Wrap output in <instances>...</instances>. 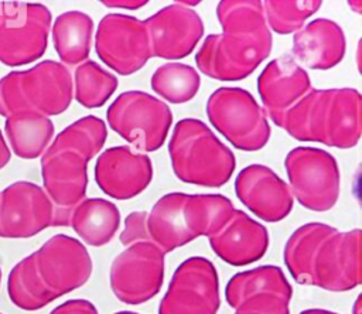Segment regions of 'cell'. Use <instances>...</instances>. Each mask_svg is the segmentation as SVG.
<instances>
[{
    "instance_id": "277c9868",
    "label": "cell",
    "mask_w": 362,
    "mask_h": 314,
    "mask_svg": "<svg viewBox=\"0 0 362 314\" xmlns=\"http://www.w3.org/2000/svg\"><path fill=\"white\" fill-rule=\"evenodd\" d=\"M106 137V123L88 115L59 132L42 153V188L57 209V226H69L72 208L85 199L88 163L102 150Z\"/></svg>"
},
{
    "instance_id": "e575fe53",
    "label": "cell",
    "mask_w": 362,
    "mask_h": 314,
    "mask_svg": "<svg viewBox=\"0 0 362 314\" xmlns=\"http://www.w3.org/2000/svg\"><path fill=\"white\" fill-rule=\"evenodd\" d=\"M298 314H339V313H335V311H331V310H325V308H307V310H303Z\"/></svg>"
},
{
    "instance_id": "d4e9b609",
    "label": "cell",
    "mask_w": 362,
    "mask_h": 314,
    "mask_svg": "<svg viewBox=\"0 0 362 314\" xmlns=\"http://www.w3.org/2000/svg\"><path fill=\"white\" fill-rule=\"evenodd\" d=\"M51 34L62 65H79L90 52L93 20L83 11L69 10L55 18Z\"/></svg>"
},
{
    "instance_id": "836d02e7",
    "label": "cell",
    "mask_w": 362,
    "mask_h": 314,
    "mask_svg": "<svg viewBox=\"0 0 362 314\" xmlns=\"http://www.w3.org/2000/svg\"><path fill=\"white\" fill-rule=\"evenodd\" d=\"M105 6L109 7H119V8H130V10H136L140 8L141 6L147 4V1H102Z\"/></svg>"
},
{
    "instance_id": "f546056e",
    "label": "cell",
    "mask_w": 362,
    "mask_h": 314,
    "mask_svg": "<svg viewBox=\"0 0 362 314\" xmlns=\"http://www.w3.org/2000/svg\"><path fill=\"white\" fill-rule=\"evenodd\" d=\"M266 24L277 34L297 33L314 13H317L322 1L307 0V1H279L266 0L262 1Z\"/></svg>"
},
{
    "instance_id": "9a60e30c",
    "label": "cell",
    "mask_w": 362,
    "mask_h": 314,
    "mask_svg": "<svg viewBox=\"0 0 362 314\" xmlns=\"http://www.w3.org/2000/svg\"><path fill=\"white\" fill-rule=\"evenodd\" d=\"M31 255L42 283L55 300L82 287L93 270L85 245L64 233L51 236Z\"/></svg>"
},
{
    "instance_id": "7a4b0ae2",
    "label": "cell",
    "mask_w": 362,
    "mask_h": 314,
    "mask_svg": "<svg viewBox=\"0 0 362 314\" xmlns=\"http://www.w3.org/2000/svg\"><path fill=\"white\" fill-rule=\"evenodd\" d=\"M221 34H209L195 54L198 69L216 81H240L270 55L273 37L259 0H223L216 6Z\"/></svg>"
},
{
    "instance_id": "30bf717a",
    "label": "cell",
    "mask_w": 362,
    "mask_h": 314,
    "mask_svg": "<svg viewBox=\"0 0 362 314\" xmlns=\"http://www.w3.org/2000/svg\"><path fill=\"white\" fill-rule=\"evenodd\" d=\"M51 20L45 4L0 1V62L21 66L40 59L48 45Z\"/></svg>"
},
{
    "instance_id": "9c48e42d",
    "label": "cell",
    "mask_w": 362,
    "mask_h": 314,
    "mask_svg": "<svg viewBox=\"0 0 362 314\" xmlns=\"http://www.w3.org/2000/svg\"><path fill=\"white\" fill-rule=\"evenodd\" d=\"M106 120L113 132L136 150H158L170 132L173 112L165 102L143 91L122 92L107 107Z\"/></svg>"
},
{
    "instance_id": "4fadbf2b",
    "label": "cell",
    "mask_w": 362,
    "mask_h": 314,
    "mask_svg": "<svg viewBox=\"0 0 362 314\" xmlns=\"http://www.w3.org/2000/svg\"><path fill=\"white\" fill-rule=\"evenodd\" d=\"M95 50L106 66L123 76L137 72L153 58L146 23L120 13H109L99 21Z\"/></svg>"
},
{
    "instance_id": "52a82bcc",
    "label": "cell",
    "mask_w": 362,
    "mask_h": 314,
    "mask_svg": "<svg viewBox=\"0 0 362 314\" xmlns=\"http://www.w3.org/2000/svg\"><path fill=\"white\" fill-rule=\"evenodd\" d=\"M74 98L72 76L65 65L45 59L0 79V116L37 112L47 117L64 113Z\"/></svg>"
},
{
    "instance_id": "484cf974",
    "label": "cell",
    "mask_w": 362,
    "mask_h": 314,
    "mask_svg": "<svg viewBox=\"0 0 362 314\" xmlns=\"http://www.w3.org/2000/svg\"><path fill=\"white\" fill-rule=\"evenodd\" d=\"M262 291H274L293 297V287L286 274L279 266L273 264H264L233 274L225 287V297L226 303L235 308L243 298Z\"/></svg>"
},
{
    "instance_id": "d6986e66",
    "label": "cell",
    "mask_w": 362,
    "mask_h": 314,
    "mask_svg": "<svg viewBox=\"0 0 362 314\" xmlns=\"http://www.w3.org/2000/svg\"><path fill=\"white\" fill-rule=\"evenodd\" d=\"M235 192L253 215L270 223L288 216L294 204L288 185L264 164L242 168L235 180Z\"/></svg>"
},
{
    "instance_id": "f1b7e54d",
    "label": "cell",
    "mask_w": 362,
    "mask_h": 314,
    "mask_svg": "<svg viewBox=\"0 0 362 314\" xmlns=\"http://www.w3.org/2000/svg\"><path fill=\"white\" fill-rule=\"evenodd\" d=\"M74 98L88 109L103 106L117 89V76L103 69L95 61L79 64L74 74Z\"/></svg>"
},
{
    "instance_id": "3957f363",
    "label": "cell",
    "mask_w": 362,
    "mask_h": 314,
    "mask_svg": "<svg viewBox=\"0 0 362 314\" xmlns=\"http://www.w3.org/2000/svg\"><path fill=\"white\" fill-rule=\"evenodd\" d=\"M361 239L359 228L342 232L322 222H308L287 239L284 264L298 284L349 291L362 281Z\"/></svg>"
},
{
    "instance_id": "1f68e13d",
    "label": "cell",
    "mask_w": 362,
    "mask_h": 314,
    "mask_svg": "<svg viewBox=\"0 0 362 314\" xmlns=\"http://www.w3.org/2000/svg\"><path fill=\"white\" fill-rule=\"evenodd\" d=\"M49 314H99L95 304L85 298L66 300L57 306Z\"/></svg>"
},
{
    "instance_id": "7402d4cb",
    "label": "cell",
    "mask_w": 362,
    "mask_h": 314,
    "mask_svg": "<svg viewBox=\"0 0 362 314\" xmlns=\"http://www.w3.org/2000/svg\"><path fill=\"white\" fill-rule=\"evenodd\" d=\"M346 40L342 27L329 18H315L293 35V58L310 69L337 66L345 55Z\"/></svg>"
},
{
    "instance_id": "2e32d148",
    "label": "cell",
    "mask_w": 362,
    "mask_h": 314,
    "mask_svg": "<svg viewBox=\"0 0 362 314\" xmlns=\"http://www.w3.org/2000/svg\"><path fill=\"white\" fill-rule=\"evenodd\" d=\"M57 226V209L35 182L16 181L0 192V238L25 239Z\"/></svg>"
},
{
    "instance_id": "8d00e7d4",
    "label": "cell",
    "mask_w": 362,
    "mask_h": 314,
    "mask_svg": "<svg viewBox=\"0 0 362 314\" xmlns=\"http://www.w3.org/2000/svg\"><path fill=\"white\" fill-rule=\"evenodd\" d=\"M113 314H139V313H134V311H117V313H113Z\"/></svg>"
},
{
    "instance_id": "ffe728a7",
    "label": "cell",
    "mask_w": 362,
    "mask_h": 314,
    "mask_svg": "<svg viewBox=\"0 0 362 314\" xmlns=\"http://www.w3.org/2000/svg\"><path fill=\"white\" fill-rule=\"evenodd\" d=\"M214 253L230 266H247L260 260L269 248L264 225L235 209L223 228L208 238Z\"/></svg>"
},
{
    "instance_id": "ba28073f",
    "label": "cell",
    "mask_w": 362,
    "mask_h": 314,
    "mask_svg": "<svg viewBox=\"0 0 362 314\" xmlns=\"http://www.w3.org/2000/svg\"><path fill=\"white\" fill-rule=\"evenodd\" d=\"M211 124L238 150L257 151L270 139L264 109L250 92L238 86H221L206 100Z\"/></svg>"
},
{
    "instance_id": "4dcf8cb0",
    "label": "cell",
    "mask_w": 362,
    "mask_h": 314,
    "mask_svg": "<svg viewBox=\"0 0 362 314\" xmlns=\"http://www.w3.org/2000/svg\"><path fill=\"white\" fill-rule=\"evenodd\" d=\"M291 296L262 291L252 294L236 304L235 314H290Z\"/></svg>"
},
{
    "instance_id": "44dd1931",
    "label": "cell",
    "mask_w": 362,
    "mask_h": 314,
    "mask_svg": "<svg viewBox=\"0 0 362 314\" xmlns=\"http://www.w3.org/2000/svg\"><path fill=\"white\" fill-rule=\"evenodd\" d=\"M311 89L307 71L291 57L280 55L272 59L257 78V91L270 119L288 110Z\"/></svg>"
},
{
    "instance_id": "e0dca14e",
    "label": "cell",
    "mask_w": 362,
    "mask_h": 314,
    "mask_svg": "<svg viewBox=\"0 0 362 314\" xmlns=\"http://www.w3.org/2000/svg\"><path fill=\"white\" fill-rule=\"evenodd\" d=\"M151 55L164 59L188 57L204 35V23L199 14L187 7V3L168 4L144 20Z\"/></svg>"
},
{
    "instance_id": "8992f818",
    "label": "cell",
    "mask_w": 362,
    "mask_h": 314,
    "mask_svg": "<svg viewBox=\"0 0 362 314\" xmlns=\"http://www.w3.org/2000/svg\"><path fill=\"white\" fill-rule=\"evenodd\" d=\"M175 177L187 184L219 188L232 177L236 158L215 133L199 119L177 122L168 143Z\"/></svg>"
},
{
    "instance_id": "603a6c76",
    "label": "cell",
    "mask_w": 362,
    "mask_h": 314,
    "mask_svg": "<svg viewBox=\"0 0 362 314\" xmlns=\"http://www.w3.org/2000/svg\"><path fill=\"white\" fill-rule=\"evenodd\" d=\"M69 226L89 246L109 243L120 226L117 207L103 198H85L69 214Z\"/></svg>"
},
{
    "instance_id": "7c38bea8",
    "label": "cell",
    "mask_w": 362,
    "mask_h": 314,
    "mask_svg": "<svg viewBox=\"0 0 362 314\" xmlns=\"http://www.w3.org/2000/svg\"><path fill=\"white\" fill-rule=\"evenodd\" d=\"M165 253L150 242H134L112 262L109 283L116 298L137 306L151 300L164 281Z\"/></svg>"
},
{
    "instance_id": "83f0119b",
    "label": "cell",
    "mask_w": 362,
    "mask_h": 314,
    "mask_svg": "<svg viewBox=\"0 0 362 314\" xmlns=\"http://www.w3.org/2000/svg\"><path fill=\"white\" fill-rule=\"evenodd\" d=\"M201 85L198 72L187 64L165 62L151 75L150 86L163 99L180 105L195 98Z\"/></svg>"
},
{
    "instance_id": "5b68a950",
    "label": "cell",
    "mask_w": 362,
    "mask_h": 314,
    "mask_svg": "<svg viewBox=\"0 0 362 314\" xmlns=\"http://www.w3.org/2000/svg\"><path fill=\"white\" fill-rule=\"evenodd\" d=\"M272 122L298 141L351 149L362 133V96L355 88L310 89Z\"/></svg>"
},
{
    "instance_id": "d6a6232c",
    "label": "cell",
    "mask_w": 362,
    "mask_h": 314,
    "mask_svg": "<svg viewBox=\"0 0 362 314\" xmlns=\"http://www.w3.org/2000/svg\"><path fill=\"white\" fill-rule=\"evenodd\" d=\"M10 158H11L10 147L7 146V143L4 140V136H3V132L0 130V170L4 168L8 164Z\"/></svg>"
},
{
    "instance_id": "6da1fadb",
    "label": "cell",
    "mask_w": 362,
    "mask_h": 314,
    "mask_svg": "<svg viewBox=\"0 0 362 314\" xmlns=\"http://www.w3.org/2000/svg\"><path fill=\"white\" fill-rule=\"evenodd\" d=\"M233 211L232 201L222 194L168 192L148 212L129 214L119 239L127 246L150 242L170 253L199 236L218 233Z\"/></svg>"
},
{
    "instance_id": "4316f807",
    "label": "cell",
    "mask_w": 362,
    "mask_h": 314,
    "mask_svg": "<svg viewBox=\"0 0 362 314\" xmlns=\"http://www.w3.org/2000/svg\"><path fill=\"white\" fill-rule=\"evenodd\" d=\"M7 293L11 303L25 311L44 308L55 300L42 283L33 255L25 256L13 266L7 279Z\"/></svg>"
},
{
    "instance_id": "8fae6325",
    "label": "cell",
    "mask_w": 362,
    "mask_h": 314,
    "mask_svg": "<svg viewBox=\"0 0 362 314\" xmlns=\"http://www.w3.org/2000/svg\"><path fill=\"white\" fill-rule=\"evenodd\" d=\"M284 167L291 195L300 205L314 212H325L337 204L341 173L337 158L331 153L317 147L298 146L287 153Z\"/></svg>"
},
{
    "instance_id": "74e56055",
    "label": "cell",
    "mask_w": 362,
    "mask_h": 314,
    "mask_svg": "<svg viewBox=\"0 0 362 314\" xmlns=\"http://www.w3.org/2000/svg\"><path fill=\"white\" fill-rule=\"evenodd\" d=\"M0 314H1V313H0Z\"/></svg>"
},
{
    "instance_id": "5bb4252c",
    "label": "cell",
    "mask_w": 362,
    "mask_h": 314,
    "mask_svg": "<svg viewBox=\"0 0 362 314\" xmlns=\"http://www.w3.org/2000/svg\"><path fill=\"white\" fill-rule=\"evenodd\" d=\"M221 306L219 277L214 263L192 256L178 264L158 304V314H216Z\"/></svg>"
},
{
    "instance_id": "cb8c5ba5",
    "label": "cell",
    "mask_w": 362,
    "mask_h": 314,
    "mask_svg": "<svg viewBox=\"0 0 362 314\" xmlns=\"http://www.w3.org/2000/svg\"><path fill=\"white\" fill-rule=\"evenodd\" d=\"M4 132L13 153L24 160H33L47 150L54 137V123L37 112H17L6 117Z\"/></svg>"
},
{
    "instance_id": "ac0fdd59",
    "label": "cell",
    "mask_w": 362,
    "mask_h": 314,
    "mask_svg": "<svg viewBox=\"0 0 362 314\" xmlns=\"http://www.w3.org/2000/svg\"><path fill=\"white\" fill-rule=\"evenodd\" d=\"M153 180V163L147 154L130 146H115L99 154L95 181L113 199L126 201L141 194Z\"/></svg>"
},
{
    "instance_id": "d590c367",
    "label": "cell",
    "mask_w": 362,
    "mask_h": 314,
    "mask_svg": "<svg viewBox=\"0 0 362 314\" xmlns=\"http://www.w3.org/2000/svg\"><path fill=\"white\" fill-rule=\"evenodd\" d=\"M352 314H361V294H359V296L356 297V300H355Z\"/></svg>"
}]
</instances>
